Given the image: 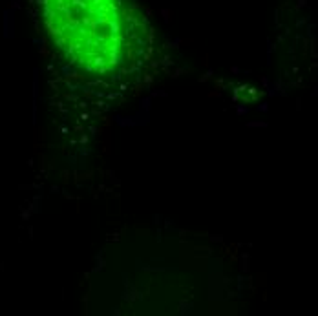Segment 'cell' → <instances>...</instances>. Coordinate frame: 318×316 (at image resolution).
Listing matches in <instances>:
<instances>
[{"label": "cell", "mask_w": 318, "mask_h": 316, "mask_svg": "<svg viewBox=\"0 0 318 316\" xmlns=\"http://www.w3.org/2000/svg\"><path fill=\"white\" fill-rule=\"evenodd\" d=\"M46 28L59 49L86 71L117 66L122 26L117 0H46Z\"/></svg>", "instance_id": "6da1fadb"}]
</instances>
